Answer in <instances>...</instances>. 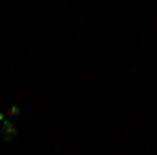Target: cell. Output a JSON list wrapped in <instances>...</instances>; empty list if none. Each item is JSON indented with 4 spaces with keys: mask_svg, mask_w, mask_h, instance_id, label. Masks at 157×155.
<instances>
[{
    "mask_svg": "<svg viewBox=\"0 0 157 155\" xmlns=\"http://www.w3.org/2000/svg\"><path fill=\"white\" fill-rule=\"evenodd\" d=\"M0 134H2V141H4V143H13V141L17 138L19 132H17V126L13 124L11 118L0 122Z\"/></svg>",
    "mask_w": 157,
    "mask_h": 155,
    "instance_id": "1",
    "label": "cell"
},
{
    "mask_svg": "<svg viewBox=\"0 0 157 155\" xmlns=\"http://www.w3.org/2000/svg\"><path fill=\"white\" fill-rule=\"evenodd\" d=\"M19 113H21V107H19V105H11V107H9V111H6V115H9L11 119L17 118Z\"/></svg>",
    "mask_w": 157,
    "mask_h": 155,
    "instance_id": "2",
    "label": "cell"
},
{
    "mask_svg": "<svg viewBox=\"0 0 157 155\" xmlns=\"http://www.w3.org/2000/svg\"><path fill=\"white\" fill-rule=\"evenodd\" d=\"M2 119H4V113H2V111H0V122H2Z\"/></svg>",
    "mask_w": 157,
    "mask_h": 155,
    "instance_id": "3",
    "label": "cell"
}]
</instances>
